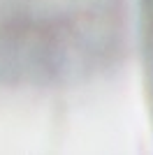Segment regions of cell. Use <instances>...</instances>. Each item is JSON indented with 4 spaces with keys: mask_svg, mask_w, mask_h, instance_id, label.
Returning a JSON list of instances; mask_svg holds the SVG:
<instances>
[{
    "mask_svg": "<svg viewBox=\"0 0 153 155\" xmlns=\"http://www.w3.org/2000/svg\"><path fill=\"white\" fill-rule=\"evenodd\" d=\"M142 26H144L146 67H149L151 86H153V0H142Z\"/></svg>",
    "mask_w": 153,
    "mask_h": 155,
    "instance_id": "1",
    "label": "cell"
}]
</instances>
